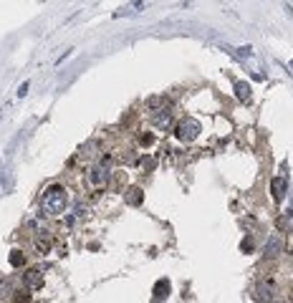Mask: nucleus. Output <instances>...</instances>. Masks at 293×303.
Listing matches in <instances>:
<instances>
[{
	"label": "nucleus",
	"instance_id": "f257e3e1",
	"mask_svg": "<svg viewBox=\"0 0 293 303\" xmlns=\"http://www.w3.org/2000/svg\"><path fill=\"white\" fill-rule=\"evenodd\" d=\"M68 207V190L63 185H51L43 190L41 195V210H43V215H48V217H58V215H63Z\"/></svg>",
	"mask_w": 293,
	"mask_h": 303
},
{
	"label": "nucleus",
	"instance_id": "ddd939ff",
	"mask_svg": "<svg viewBox=\"0 0 293 303\" xmlns=\"http://www.w3.org/2000/svg\"><path fill=\"white\" fill-rule=\"evenodd\" d=\"M31 293H28V288H23V291H16V296H13V303H31Z\"/></svg>",
	"mask_w": 293,
	"mask_h": 303
},
{
	"label": "nucleus",
	"instance_id": "6e6552de",
	"mask_svg": "<svg viewBox=\"0 0 293 303\" xmlns=\"http://www.w3.org/2000/svg\"><path fill=\"white\" fill-rule=\"evenodd\" d=\"M124 200H126V205H131V207H139V205L144 202L142 187H129V190L124 192Z\"/></svg>",
	"mask_w": 293,
	"mask_h": 303
},
{
	"label": "nucleus",
	"instance_id": "f03ea898",
	"mask_svg": "<svg viewBox=\"0 0 293 303\" xmlns=\"http://www.w3.org/2000/svg\"><path fill=\"white\" fill-rule=\"evenodd\" d=\"M200 131H202V127H200V121L197 119H182L177 127H174V136H177L180 142H185V144H189V142H195L197 136H200Z\"/></svg>",
	"mask_w": 293,
	"mask_h": 303
},
{
	"label": "nucleus",
	"instance_id": "2eb2a0df",
	"mask_svg": "<svg viewBox=\"0 0 293 303\" xmlns=\"http://www.w3.org/2000/svg\"><path fill=\"white\" fill-rule=\"evenodd\" d=\"M139 164L144 167L146 172H152L154 167H157V159H154V157H142V159H139Z\"/></svg>",
	"mask_w": 293,
	"mask_h": 303
},
{
	"label": "nucleus",
	"instance_id": "dca6fc26",
	"mask_svg": "<svg viewBox=\"0 0 293 303\" xmlns=\"http://www.w3.org/2000/svg\"><path fill=\"white\" fill-rule=\"evenodd\" d=\"M36 250H38V255H46L51 250V245H48V242H43V240H36Z\"/></svg>",
	"mask_w": 293,
	"mask_h": 303
},
{
	"label": "nucleus",
	"instance_id": "423d86ee",
	"mask_svg": "<svg viewBox=\"0 0 293 303\" xmlns=\"http://www.w3.org/2000/svg\"><path fill=\"white\" fill-rule=\"evenodd\" d=\"M286 190H288V179L286 177H273L271 179V192H273V200L281 202L286 197Z\"/></svg>",
	"mask_w": 293,
	"mask_h": 303
},
{
	"label": "nucleus",
	"instance_id": "a211bd4d",
	"mask_svg": "<svg viewBox=\"0 0 293 303\" xmlns=\"http://www.w3.org/2000/svg\"><path fill=\"white\" fill-rule=\"evenodd\" d=\"M238 56H243V58L248 56V58H251V56H253V51H251V45H248V48H238Z\"/></svg>",
	"mask_w": 293,
	"mask_h": 303
},
{
	"label": "nucleus",
	"instance_id": "f3484780",
	"mask_svg": "<svg viewBox=\"0 0 293 303\" xmlns=\"http://www.w3.org/2000/svg\"><path fill=\"white\" fill-rule=\"evenodd\" d=\"M240 250H253V240H251V238H245V240L240 242Z\"/></svg>",
	"mask_w": 293,
	"mask_h": 303
},
{
	"label": "nucleus",
	"instance_id": "7ed1b4c3",
	"mask_svg": "<svg viewBox=\"0 0 293 303\" xmlns=\"http://www.w3.org/2000/svg\"><path fill=\"white\" fill-rule=\"evenodd\" d=\"M23 285L28 288V291H38V288H43V270L41 268H25Z\"/></svg>",
	"mask_w": 293,
	"mask_h": 303
},
{
	"label": "nucleus",
	"instance_id": "9b49d317",
	"mask_svg": "<svg viewBox=\"0 0 293 303\" xmlns=\"http://www.w3.org/2000/svg\"><path fill=\"white\" fill-rule=\"evenodd\" d=\"M8 263H10L13 268H25V253H23V250H10Z\"/></svg>",
	"mask_w": 293,
	"mask_h": 303
},
{
	"label": "nucleus",
	"instance_id": "6ab92c4d",
	"mask_svg": "<svg viewBox=\"0 0 293 303\" xmlns=\"http://www.w3.org/2000/svg\"><path fill=\"white\" fill-rule=\"evenodd\" d=\"M28 86H31V84H28V81H25V84H23V86L18 88V96H25V94H28Z\"/></svg>",
	"mask_w": 293,
	"mask_h": 303
},
{
	"label": "nucleus",
	"instance_id": "39448f33",
	"mask_svg": "<svg viewBox=\"0 0 293 303\" xmlns=\"http://www.w3.org/2000/svg\"><path fill=\"white\" fill-rule=\"evenodd\" d=\"M152 124L157 129H169L172 127V111L167 109V106H162V109H154L152 111Z\"/></svg>",
	"mask_w": 293,
	"mask_h": 303
},
{
	"label": "nucleus",
	"instance_id": "4468645a",
	"mask_svg": "<svg viewBox=\"0 0 293 303\" xmlns=\"http://www.w3.org/2000/svg\"><path fill=\"white\" fill-rule=\"evenodd\" d=\"M154 142H157V136H154L152 131H142V134H139V144H142V147H152Z\"/></svg>",
	"mask_w": 293,
	"mask_h": 303
},
{
	"label": "nucleus",
	"instance_id": "20e7f679",
	"mask_svg": "<svg viewBox=\"0 0 293 303\" xmlns=\"http://www.w3.org/2000/svg\"><path fill=\"white\" fill-rule=\"evenodd\" d=\"M281 253H283V240L278 235H271L268 242H266V248H263V258H266V260H275Z\"/></svg>",
	"mask_w": 293,
	"mask_h": 303
},
{
	"label": "nucleus",
	"instance_id": "1a4fd4ad",
	"mask_svg": "<svg viewBox=\"0 0 293 303\" xmlns=\"http://www.w3.org/2000/svg\"><path fill=\"white\" fill-rule=\"evenodd\" d=\"M169 291H172V285H169V281H167V278H159V281L154 283V303H159V301H165V298L169 296Z\"/></svg>",
	"mask_w": 293,
	"mask_h": 303
},
{
	"label": "nucleus",
	"instance_id": "f8f14e48",
	"mask_svg": "<svg viewBox=\"0 0 293 303\" xmlns=\"http://www.w3.org/2000/svg\"><path fill=\"white\" fill-rule=\"evenodd\" d=\"M258 298H260V301H271V298H273V288H271L268 283H260V285H258Z\"/></svg>",
	"mask_w": 293,
	"mask_h": 303
},
{
	"label": "nucleus",
	"instance_id": "0eeeda50",
	"mask_svg": "<svg viewBox=\"0 0 293 303\" xmlns=\"http://www.w3.org/2000/svg\"><path fill=\"white\" fill-rule=\"evenodd\" d=\"M106 179H109V167H104V164L94 167V170L89 172V182H91V185H96V187L106 185Z\"/></svg>",
	"mask_w": 293,
	"mask_h": 303
},
{
	"label": "nucleus",
	"instance_id": "9d476101",
	"mask_svg": "<svg viewBox=\"0 0 293 303\" xmlns=\"http://www.w3.org/2000/svg\"><path fill=\"white\" fill-rule=\"evenodd\" d=\"M251 91H253V88H251V84H248V81H235V96H238L243 104L251 101V96H253Z\"/></svg>",
	"mask_w": 293,
	"mask_h": 303
}]
</instances>
